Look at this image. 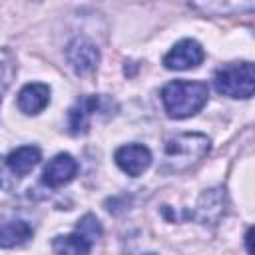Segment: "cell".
I'll list each match as a JSON object with an SVG mask.
<instances>
[{
	"label": "cell",
	"mask_w": 255,
	"mask_h": 255,
	"mask_svg": "<svg viewBox=\"0 0 255 255\" xmlns=\"http://www.w3.org/2000/svg\"><path fill=\"white\" fill-rule=\"evenodd\" d=\"M14 76V62L10 58L8 52L0 50V100H2V94L6 92L10 80Z\"/></svg>",
	"instance_id": "9a60e30c"
},
{
	"label": "cell",
	"mask_w": 255,
	"mask_h": 255,
	"mask_svg": "<svg viewBox=\"0 0 255 255\" xmlns=\"http://www.w3.org/2000/svg\"><path fill=\"white\" fill-rule=\"evenodd\" d=\"M215 90L227 98H251L255 92V70L251 62L227 64L213 78Z\"/></svg>",
	"instance_id": "3957f363"
},
{
	"label": "cell",
	"mask_w": 255,
	"mask_h": 255,
	"mask_svg": "<svg viewBox=\"0 0 255 255\" xmlns=\"http://www.w3.org/2000/svg\"><path fill=\"white\" fill-rule=\"evenodd\" d=\"M40 157H42V153H40V149L36 145H22V147H18V149L8 153L6 165L10 167L12 173L26 175L40 163Z\"/></svg>",
	"instance_id": "30bf717a"
},
{
	"label": "cell",
	"mask_w": 255,
	"mask_h": 255,
	"mask_svg": "<svg viewBox=\"0 0 255 255\" xmlns=\"http://www.w3.org/2000/svg\"><path fill=\"white\" fill-rule=\"evenodd\" d=\"M251 233H253V231L249 229V231H247V235H245V239H247V251H249V255L253 253V249H251Z\"/></svg>",
	"instance_id": "2e32d148"
},
{
	"label": "cell",
	"mask_w": 255,
	"mask_h": 255,
	"mask_svg": "<svg viewBox=\"0 0 255 255\" xmlns=\"http://www.w3.org/2000/svg\"><path fill=\"white\" fill-rule=\"evenodd\" d=\"M114 159H116L118 167L124 173L131 175V177H137L149 167L151 151L141 143H128V145H122V147L116 149Z\"/></svg>",
	"instance_id": "8992f818"
},
{
	"label": "cell",
	"mask_w": 255,
	"mask_h": 255,
	"mask_svg": "<svg viewBox=\"0 0 255 255\" xmlns=\"http://www.w3.org/2000/svg\"><path fill=\"white\" fill-rule=\"evenodd\" d=\"M52 249L56 255H88L92 251V241L76 231V233L54 237Z\"/></svg>",
	"instance_id": "8fae6325"
},
{
	"label": "cell",
	"mask_w": 255,
	"mask_h": 255,
	"mask_svg": "<svg viewBox=\"0 0 255 255\" xmlns=\"http://www.w3.org/2000/svg\"><path fill=\"white\" fill-rule=\"evenodd\" d=\"M66 58L76 74H90L98 68L100 50L88 38H74L66 48Z\"/></svg>",
	"instance_id": "5b68a950"
},
{
	"label": "cell",
	"mask_w": 255,
	"mask_h": 255,
	"mask_svg": "<svg viewBox=\"0 0 255 255\" xmlns=\"http://www.w3.org/2000/svg\"><path fill=\"white\" fill-rule=\"evenodd\" d=\"M205 58V52L201 48L199 42L195 40H179L165 56H163V66L167 70H189V68H195L203 62Z\"/></svg>",
	"instance_id": "277c9868"
},
{
	"label": "cell",
	"mask_w": 255,
	"mask_h": 255,
	"mask_svg": "<svg viewBox=\"0 0 255 255\" xmlns=\"http://www.w3.org/2000/svg\"><path fill=\"white\" fill-rule=\"evenodd\" d=\"M100 108V98L98 96H88L82 98L72 110H70V131L74 135L86 133L90 128V116L96 114V110Z\"/></svg>",
	"instance_id": "9c48e42d"
},
{
	"label": "cell",
	"mask_w": 255,
	"mask_h": 255,
	"mask_svg": "<svg viewBox=\"0 0 255 255\" xmlns=\"http://www.w3.org/2000/svg\"><path fill=\"white\" fill-rule=\"evenodd\" d=\"M209 88L205 82L173 80L161 90V102L169 118L183 120L195 116L207 104Z\"/></svg>",
	"instance_id": "6da1fadb"
},
{
	"label": "cell",
	"mask_w": 255,
	"mask_h": 255,
	"mask_svg": "<svg viewBox=\"0 0 255 255\" xmlns=\"http://www.w3.org/2000/svg\"><path fill=\"white\" fill-rule=\"evenodd\" d=\"M76 173H78V161L70 153H58L44 167L42 179L50 187H60V185L72 181Z\"/></svg>",
	"instance_id": "52a82bcc"
},
{
	"label": "cell",
	"mask_w": 255,
	"mask_h": 255,
	"mask_svg": "<svg viewBox=\"0 0 255 255\" xmlns=\"http://www.w3.org/2000/svg\"><path fill=\"white\" fill-rule=\"evenodd\" d=\"M32 227L26 221H4L0 223V247H16L32 237Z\"/></svg>",
	"instance_id": "7c38bea8"
},
{
	"label": "cell",
	"mask_w": 255,
	"mask_h": 255,
	"mask_svg": "<svg viewBox=\"0 0 255 255\" xmlns=\"http://www.w3.org/2000/svg\"><path fill=\"white\" fill-rule=\"evenodd\" d=\"M223 193L221 189H209L201 195L199 203H197V219L201 223H213V215L211 211H215L217 217H221V213L225 211L223 207Z\"/></svg>",
	"instance_id": "4fadbf2b"
},
{
	"label": "cell",
	"mask_w": 255,
	"mask_h": 255,
	"mask_svg": "<svg viewBox=\"0 0 255 255\" xmlns=\"http://www.w3.org/2000/svg\"><path fill=\"white\" fill-rule=\"evenodd\" d=\"M48 104H50V88L46 84L40 82L26 84L18 94V108L28 116L40 114Z\"/></svg>",
	"instance_id": "ba28073f"
},
{
	"label": "cell",
	"mask_w": 255,
	"mask_h": 255,
	"mask_svg": "<svg viewBox=\"0 0 255 255\" xmlns=\"http://www.w3.org/2000/svg\"><path fill=\"white\" fill-rule=\"evenodd\" d=\"M211 147L205 133H179L165 143V167L171 171H181L199 161Z\"/></svg>",
	"instance_id": "7a4b0ae2"
},
{
	"label": "cell",
	"mask_w": 255,
	"mask_h": 255,
	"mask_svg": "<svg viewBox=\"0 0 255 255\" xmlns=\"http://www.w3.org/2000/svg\"><path fill=\"white\" fill-rule=\"evenodd\" d=\"M78 233H82L84 237H88L92 243L102 235V225H100V221L96 219V215H92V213H88V215H84L80 221H78Z\"/></svg>",
	"instance_id": "5bb4252c"
},
{
	"label": "cell",
	"mask_w": 255,
	"mask_h": 255,
	"mask_svg": "<svg viewBox=\"0 0 255 255\" xmlns=\"http://www.w3.org/2000/svg\"><path fill=\"white\" fill-rule=\"evenodd\" d=\"M145 255H155V253H145Z\"/></svg>",
	"instance_id": "e0dca14e"
}]
</instances>
